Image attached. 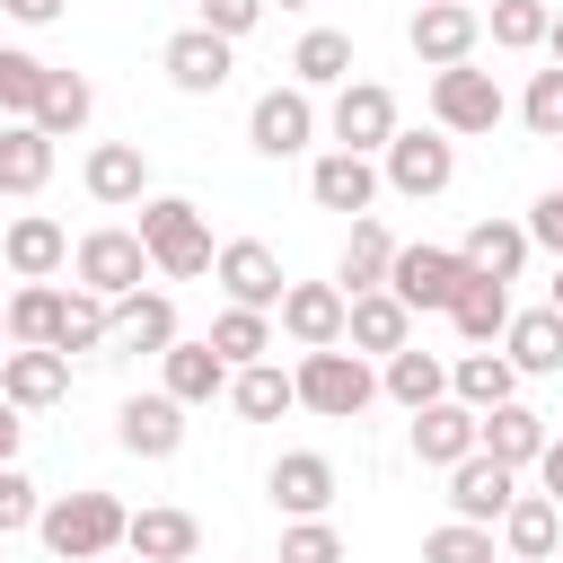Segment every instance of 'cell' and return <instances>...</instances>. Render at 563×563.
Returning a JSON list of instances; mask_svg holds the SVG:
<instances>
[{"label": "cell", "mask_w": 563, "mask_h": 563, "mask_svg": "<svg viewBox=\"0 0 563 563\" xmlns=\"http://www.w3.org/2000/svg\"><path fill=\"white\" fill-rule=\"evenodd\" d=\"M405 44H413L422 70H457V62H475V44H484V9H475V0H422V9L405 18Z\"/></svg>", "instance_id": "8"}, {"label": "cell", "mask_w": 563, "mask_h": 563, "mask_svg": "<svg viewBox=\"0 0 563 563\" xmlns=\"http://www.w3.org/2000/svg\"><path fill=\"white\" fill-rule=\"evenodd\" d=\"M70 282L79 290H97V299H132L141 282H150V246L132 238V229H88L79 246H70Z\"/></svg>", "instance_id": "7"}, {"label": "cell", "mask_w": 563, "mask_h": 563, "mask_svg": "<svg viewBox=\"0 0 563 563\" xmlns=\"http://www.w3.org/2000/svg\"><path fill=\"white\" fill-rule=\"evenodd\" d=\"M501 114H510V97H501L493 70H475V62L431 70V132H449V141H484Z\"/></svg>", "instance_id": "4"}, {"label": "cell", "mask_w": 563, "mask_h": 563, "mask_svg": "<svg viewBox=\"0 0 563 563\" xmlns=\"http://www.w3.org/2000/svg\"><path fill=\"white\" fill-rule=\"evenodd\" d=\"M167 343H176V299L167 290L106 299V352H167Z\"/></svg>", "instance_id": "23"}, {"label": "cell", "mask_w": 563, "mask_h": 563, "mask_svg": "<svg viewBox=\"0 0 563 563\" xmlns=\"http://www.w3.org/2000/svg\"><path fill=\"white\" fill-rule=\"evenodd\" d=\"M449 325H457V343H466V352L501 343V325H510V282L466 273V282H457V299H449Z\"/></svg>", "instance_id": "32"}, {"label": "cell", "mask_w": 563, "mask_h": 563, "mask_svg": "<svg viewBox=\"0 0 563 563\" xmlns=\"http://www.w3.org/2000/svg\"><path fill=\"white\" fill-rule=\"evenodd\" d=\"M519 229H528V246H545V255L563 264V185H545V194L528 202V220H519Z\"/></svg>", "instance_id": "47"}, {"label": "cell", "mask_w": 563, "mask_h": 563, "mask_svg": "<svg viewBox=\"0 0 563 563\" xmlns=\"http://www.w3.org/2000/svg\"><path fill=\"white\" fill-rule=\"evenodd\" d=\"M273 334H290L299 352H334L343 343V290L334 282H290L273 308Z\"/></svg>", "instance_id": "17"}, {"label": "cell", "mask_w": 563, "mask_h": 563, "mask_svg": "<svg viewBox=\"0 0 563 563\" xmlns=\"http://www.w3.org/2000/svg\"><path fill=\"white\" fill-rule=\"evenodd\" d=\"M537 493L563 510V431H545V449H537Z\"/></svg>", "instance_id": "49"}, {"label": "cell", "mask_w": 563, "mask_h": 563, "mask_svg": "<svg viewBox=\"0 0 563 563\" xmlns=\"http://www.w3.org/2000/svg\"><path fill=\"white\" fill-rule=\"evenodd\" d=\"M545 0H493V18H484V35H493V53H537L545 44Z\"/></svg>", "instance_id": "41"}, {"label": "cell", "mask_w": 563, "mask_h": 563, "mask_svg": "<svg viewBox=\"0 0 563 563\" xmlns=\"http://www.w3.org/2000/svg\"><path fill=\"white\" fill-rule=\"evenodd\" d=\"M501 361H510L519 378H554V369H563V317H554V308H510Z\"/></svg>", "instance_id": "25"}, {"label": "cell", "mask_w": 563, "mask_h": 563, "mask_svg": "<svg viewBox=\"0 0 563 563\" xmlns=\"http://www.w3.org/2000/svg\"><path fill=\"white\" fill-rule=\"evenodd\" d=\"M88 114H97V88H88V70H44V97H35V132L44 141H70V132H88Z\"/></svg>", "instance_id": "36"}, {"label": "cell", "mask_w": 563, "mask_h": 563, "mask_svg": "<svg viewBox=\"0 0 563 563\" xmlns=\"http://www.w3.org/2000/svg\"><path fill=\"white\" fill-rule=\"evenodd\" d=\"M387 264H396V238L387 220H352L343 229V255H334V290L361 299V290H387Z\"/></svg>", "instance_id": "28"}, {"label": "cell", "mask_w": 563, "mask_h": 563, "mask_svg": "<svg viewBox=\"0 0 563 563\" xmlns=\"http://www.w3.org/2000/svg\"><path fill=\"white\" fill-rule=\"evenodd\" d=\"M0 9H9V18H18V26H53V18H62V9H70V0H0Z\"/></svg>", "instance_id": "50"}, {"label": "cell", "mask_w": 563, "mask_h": 563, "mask_svg": "<svg viewBox=\"0 0 563 563\" xmlns=\"http://www.w3.org/2000/svg\"><path fill=\"white\" fill-rule=\"evenodd\" d=\"M378 194H387V185H378V158H352V150H317V158H308V202H317V211L369 220Z\"/></svg>", "instance_id": "15"}, {"label": "cell", "mask_w": 563, "mask_h": 563, "mask_svg": "<svg viewBox=\"0 0 563 563\" xmlns=\"http://www.w3.org/2000/svg\"><path fill=\"white\" fill-rule=\"evenodd\" d=\"M0 396L18 413H44V405L70 396V361L62 352H0Z\"/></svg>", "instance_id": "29"}, {"label": "cell", "mask_w": 563, "mask_h": 563, "mask_svg": "<svg viewBox=\"0 0 563 563\" xmlns=\"http://www.w3.org/2000/svg\"><path fill=\"white\" fill-rule=\"evenodd\" d=\"M545 53H554V70H563V9L545 18Z\"/></svg>", "instance_id": "52"}, {"label": "cell", "mask_w": 563, "mask_h": 563, "mask_svg": "<svg viewBox=\"0 0 563 563\" xmlns=\"http://www.w3.org/2000/svg\"><path fill=\"white\" fill-rule=\"evenodd\" d=\"M457 255H466V273H484V282H519V264H528L537 246H528V229H519V220L484 211V220L457 238Z\"/></svg>", "instance_id": "27"}, {"label": "cell", "mask_w": 563, "mask_h": 563, "mask_svg": "<svg viewBox=\"0 0 563 563\" xmlns=\"http://www.w3.org/2000/svg\"><path fill=\"white\" fill-rule=\"evenodd\" d=\"M510 501H519V475H510V466H493L484 449L449 466V519H466V528H501V510H510Z\"/></svg>", "instance_id": "20"}, {"label": "cell", "mask_w": 563, "mask_h": 563, "mask_svg": "<svg viewBox=\"0 0 563 563\" xmlns=\"http://www.w3.org/2000/svg\"><path fill=\"white\" fill-rule=\"evenodd\" d=\"M202 343H211L229 369H246V361H273V343H282V334H273V317H264V308H220Z\"/></svg>", "instance_id": "38"}, {"label": "cell", "mask_w": 563, "mask_h": 563, "mask_svg": "<svg viewBox=\"0 0 563 563\" xmlns=\"http://www.w3.org/2000/svg\"><path fill=\"white\" fill-rule=\"evenodd\" d=\"M545 431H554V422H545L537 405H519V396H510V405H493V413H475V449H484L493 466H510V475H528V466H537Z\"/></svg>", "instance_id": "21"}, {"label": "cell", "mask_w": 563, "mask_h": 563, "mask_svg": "<svg viewBox=\"0 0 563 563\" xmlns=\"http://www.w3.org/2000/svg\"><path fill=\"white\" fill-rule=\"evenodd\" d=\"M519 123H528L537 141H563V70H554V62L528 79V97H519Z\"/></svg>", "instance_id": "44"}, {"label": "cell", "mask_w": 563, "mask_h": 563, "mask_svg": "<svg viewBox=\"0 0 563 563\" xmlns=\"http://www.w3.org/2000/svg\"><path fill=\"white\" fill-rule=\"evenodd\" d=\"M457 457H475V413L457 405V396H440V405H422L413 413V466H457Z\"/></svg>", "instance_id": "30"}, {"label": "cell", "mask_w": 563, "mask_h": 563, "mask_svg": "<svg viewBox=\"0 0 563 563\" xmlns=\"http://www.w3.org/2000/svg\"><path fill=\"white\" fill-rule=\"evenodd\" d=\"M158 70H167V88H185V97H220L229 70H238V44H220L211 26H176V35L158 44Z\"/></svg>", "instance_id": "13"}, {"label": "cell", "mask_w": 563, "mask_h": 563, "mask_svg": "<svg viewBox=\"0 0 563 563\" xmlns=\"http://www.w3.org/2000/svg\"><path fill=\"white\" fill-rule=\"evenodd\" d=\"M35 519H44L35 475H26V466H0V537H18V528H35Z\"/></svg>", "instance_id": "46"}, {"label": "cell", "mask_w": 563, "mask_h": 563, "mask_svg": "<svg viewBox=\"0 0 563 563\" xmlns=\"http://www.w3.org/2000/svg\"><path fill=\"white\" fill-rule=\"evenodd\" d=\"M229 405H238L246 422H282L299 396H290V369H282V361H246V369H229Z\"/></svg>", "instance_id": "39"}, {"label": "cell", "mask_w": 563, "mask_h": 563, "mask_svg": "<svg viewBox=\"0 0 563 563\" xmlns=\"http://www.w3.org/2000/svg\"><path fill=\"white\" fill-rule=\"evenodd\" d=\"M97 563H114V554H97Z\"/></svg>", "instance_id": "56"}, {"label": "cell", "mask_w": 563, "mask_h": 563, "mask_svg": "<svg viewBox=\"0 0 563 563\" xmlns=\"http://www.w3.org/2000/svg\"><path fill=\"white\" fill-rule=\"evenodd\" d=\"M158 387H167V396H176V405L194 413V405H211V396H229V361H220V352H211L202 334H194V343L176 334V343L158 352Z\"/></svg>", "instance_id": "24"}, {"label": "cell", "mask_w": 563, "mask_h": 563, "mask_svg": "<svg viewBox=\"0 0 563 563\" xmlns=\"http://www.w3.org/2000/svg\"><path fill=\"white\" fill-rule=\"evenodd\" d=\"M449 396H457L466 413H493V405H510V396H519V369L501 361V343L457 352V361H449Z\"/></svg>", "instance_id": "34"}, {"label": "cell", "mask_w": 563, "mask_h": 563, "mask_svg": "<svg viewBox=\"0 0 563 563\" xmlns=\"http://www.w3.org/2000/svg\"><path fill=\"white\" fill-rule=\"evenodd\" d=\"M554 545H563V510L545 493H519L501 510V563H554Z\"/></svg>", "instance_id": "31"}, {"label": "cell", "mask_w": 563, "mask_h": 563, "mask_svg": "<svg viewBox=\"0 0 563 563\" xmlns=\"http://www.w3.org/2000/svg\"><path fill=\"white\" fill-rule=\"evenodd\" d=\"M422 563H501L493 554V528H466V519H440L422 537Z\"/></svg>", "instance_id": "43"}, {"label": "cell", "mask_w": 563, "mask_h": 563, "mask_svg": "<svg viewBox=\"0 0 563 563\" xmlns=\"http://www.w3.org/2000/svg\"><path fill=\"white\" fill-rule=\"evenodd\" d=\"M79 185H88V202H106V211H141V202H150V150H141V141H97V150L79 158Z\"/></svg>", "instance_id": "14"}, {"label": "cell", "mask_w": 563, "mask_h": 563, "mask_svg": "<svg viewBox=\"0 0 563 563\" xmlns=\"http://www.w3.org/2000/svg\"><path fill=\"white\" fill-rule=\"evenodd\" d=\"M0 264H9L18 282H53V273H70V229H62L53 211H18V220L0 229Z\"/></svg>", "instance_id": "16"}, {"label": "cell", "mask_w": 563, "mask_h": 563, "mask_svg": "<svg viewBox=\"0 0 563 563\" xmlns=\"http://www.w3.org/2000/svg\"><path fill=\"white\" fill-rule=\"evenodd\" d=\"M123 519H132V510H123L114 493L79 484V493L44 501L35 537H44V554H53V563H97V554H123Z\"/></svg>", "instance_id": "1"}, {"label": "cell", "mask_w": 563, "mask_h": 563, "mask_svg": "<svg viewBox=\"0 0 563 563\" xmlns=\"http://www.w3.org/2000/svg\"><path fill=\"white\" fill-rule=\"evenodd\" d=\"M18 440H26V413L0 396V466H18Z\"/></svg>", "instance_id": "51"}, {"label": "cell", "mask_w": 563, "mask_h": 563, "mask_svg": "<svg viewBox=\"0 0 563 563\" xmlns=\"http://www.w3.org/2000/svg\"><path fill=\"white\" fill-rule=\"evenodd\" d=\"M53 352H62V361H97V352H106V299H97V290H79V282L62 290V325H53Z\"/></svg>", "instance_id": "40"}, {"label": "cell", "mask_w": 563, "mask_h": 563, "mask_svg": "<svg viewBox=\"0 0 563 563\" xmlns=\"http://www.w3.org/2000/svg\"><path fill=\"white\" fill-rule=\"evenodd\" d=\"M378 185L405 194V202L449 194V185H457V141H449V132H396V141L378 150Z\"/></svg>", "instance_id": "6"}, {"label": "cell", "mask_w": 563, "mask_h": 563, "mask_svg": "<svg viewBox=\"0 0 563 563\" xmlns=\"http://www.w3.org/2000/svg\"><path fill=\"white\" fill-rule=\"evenodd\" d=\"M545 308H554V317H563V264H554V282H545Z\"/></svg>", "instance_id": "53"}, {"label": "cell", "mask_w": 563, "mask_h": 563, "mask_svg": "<svg viewBox=\"0 0 563 563\" xmlns=\"http://www.w3.org/2000/svg\"><path fill=\"white\" fill-rule=\"evenodd\" d=\"M290 396L308 405V413H325V422H352V413H369V396H378V369L361 361V352H299V369H290Z\"/></svg>", "instance_id": "3"}, {"label": "cell", "mask_w": 563, "mask_h": 563, "mask_svg": "<svg viewBox=\"0 0 563 563\" xmlns=\"http://www.w3.org/2000/svg\"><path fill=\"white\" fill-rule=\"evenodd\" d=\"M123 554H132V563H194V554H202V519L176 510V501L132 510V519H123Z\"/></svg>", "instance_id": "22"}, {"label": "cell", "mask_w": 563, "mask_h": 563, "mask_svg": "<svg viewBox=\"0 0 563 563\" xmlns=\"http://www.w3.org/2000/svg\"><path fill=\"white\" fill-rule=\"evenodd\" d=\"M457 282H466V255H457V246H396V264H387V290H396L413 317H449Z\"/></svg>", "instance_id": "10"}, {"label": "cell", "mask_w": 563, "mask_h": 563, "mask_svg": "<svg viewBox=\"0 0 563 563\" xmlns=\"http://www.w3.org/2000/svg\"><path fill=\"white\" fill-rule=\"evenodd\" d=\"M44 70H53V62H35L26 44H0V114H9V123H26V114H35Z\"/></svg>", "instance_id": "42"}, {"label": "cell", "mask_w": 563, "mask_h": 563, "mask_svg": "<svg viewBox=\"0 0 563 563\" xmlns=\"http://www.w3.org/2000/svg\"><path fill=\"white\" fill-rule=\"evenodd\" d=\"M378 396H396L405 413H422V405H440V396H449V361H440V352H422V343H405V352H387V361H378Z\"/></svg>", "instance_id": "33"}, {"label": "cell", "mask_w": 563, "mask_h": 563, "mask_svg": "<svg viewBox=\"0 0 563 563\" xmlns=\"http://www.w3.org/2000/svg\"><path fill=\"white\" fill-rule=\"evenodd\" d=\"M396 132H405V123H396V88H387V79H343V88L325 97V141H334V150L378 158Z\"/></svg>", "instance_id": "5"}, {"label": "cell", "mask_w": 563, "mask_h": 563, "mask_svg": "<svg viewBox=\"0 0 563 563\" xmlns=\"http://www.w3.org/2000/svg\"><path fill=\"white\" fill-rule=\"evenodd\" d=\"M405 343H413V308H405L396 290H361V299H343V352L387 361V352H405Z\"/></svg>", "instance_id": "18"}, {"label": "cell", "mask_w": 563, "mask_h": 563, "mask_svg": "<svg viewBox=\"0 0 563 563\" xmlns=\"http://www.w3.org/2000/svg\"><path fill=\"white\" fill-rule=\"evenodd\" d=\"M264 9H317V0H264Z\"/></svg>", "instance_id": "54"}, {"label": "cell", "mask_w": 563, "mask_h": 563, "mask_svg": "<svg viewBox=\"0 0 563 563\" xmlns=\"http://www.w3.org/2000/svg\"><path fill=\"white\" fill-rule=\"evenodd\" d=\"M352 70H361V62H352V35H343V26H308V35L290 44V88H308V97H334Z\"/></svg>", "instance_id": "26"}, {"label": "cell", "mask_w": 563, "mask_h": 563, "mask_svg": "<svg viewBox=\"0 0 563 563\" xmlns=\"http://www.w3.org/2000/svg\"><path fill=\"white\" fill-rule=\"evenodd\" d=\"M264 501H273L282 519H325V510H334V457H325V449H282V457L264 466Z\"/></svg>", "instance_id": "12"}, {"label": "cell", "mask_w": 563, "mask_h": 563, "mask_svg": "<svg viewBox=\"0 0 563 563\" xmlns=\"http://www.w3.org/2000/svg\"><path fill=\"white\" fill-rule=\"evenodd\" d=\"M53 158H62V141H44L35 123H0V194H44L53 185Z\"/></svg>", "instance_id": "35"}, {"label": "cell", "mask_w": 563, "mask_h": 563, "mask_svg": "<svg viewBox=\"0 0 563 563\" xmlns=\"http://www.w3.org/2000/svg\"><path fill=\"white\" fill-rule=\"evenodd\" d=\"M317 132H325V114H317V97H308V88H290V79H282V88H264V97L246 106V141H255L264 158H299Z\"/></svg>", "instance_id": "9"}, {"label": "cell", "mask_w": 563, "mask_h": 563, "mask_svg": "<svg viewBox=\"0 0 563 563\" xmlns=\"http://www.w3.org/2000/svg\"><path fill=\"white\" fill-rule=\"evenodd\" d=\"M273 563H343V537H334V519H290Z\"/></svg>", "instance_id": "45"}, {"label": "cell", "mask_w": 563, "mask_h": 563, "mask_svg": "<svg viewBox=\"0 0 563 563\" xmlns=\"http://www.w3.org/2000/svg\"><path fill=\"white\" fill-rule=\"evenodd\" d=\"M132 238L150 246V273H167V282H202L211 255H220L211 229H202V202H185V194H150Z\"/></svg>", "instance_id": "2"}, {"label": "cell", "mask_w": 563, "mask_h": 563, "mask_svg": "<svg viewBox=\"0 0 563 563\" xmlns=\"http://www.w3.org/2000/svg\"><path fill=\"white\" fill-rule=\"evenodd\" d=\"M0 308H9V352H53V325H62V282H18Z\"/></svg>", "instance_id": "37"}, {"label": "cell", "mask_w": 563, "mask_h": 563, "mask_svg": "<svg viewBox=\"0 0 563 563\" xmlns=\"http://www.w3.org/2000/svg\"><path fill=\"white\" fill-rule=\"evenodd\" d=\"M211 282L229 290V308H282V290H290V273H282V255L264 246V238H229L220 255H211Z\"/></svg>", "instance_id": "11"}, {"label": "cell", "mask_w": 563, "mask_h": 563, "mask_svg": "<svg viewBox=\"0 0 563 563\" xmlns=\"http://www.w3.org/2000/svg\"><path fill=\"white\" fill-rule=\"evenodd\" d=\"M114 440H123V457H150V466H158V457L185 449V405H176L167 387H158V396H123V405H114Z\"/></svg>", "instance_id": "19"}, {"label": "cell", "mask_w": 563, "mask_h": 563, "mask_svg": "<svg viewBox=\"0 0 563 563\" xmlns=\"http://www.w3.org/2000/svg\"><path fill=\"white\" fill-rule=\"evenodd\" d=\"M194 26H211L220 44H238V35H255L264 26V0H202V18Z\"/></svg>", "instance_id": "48"}, {"label": "cell", "mask_w": 563, "mask_h": 563, "mask_svg": "<svg viewBox=\"0 0 563 563\" xmlns=\"http://www.w3.org/2000/svg\"><path fill=\"white\" fill-rule=\"evenodd\" d=\"M0 352H9V308H0Z\"/></svg>", "instance_id": "55"}]
</instances>
